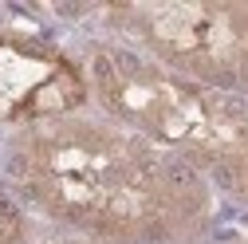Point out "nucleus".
Masks as SVG:
<instances>
[{
    "label": "nucleus",
    "mask_w": 248,
    "mask_h": 244,
    "mask_svg": "<svg viewBox=\"0 0 248 244\" xmlns=\"http://www.w3.org/2000/svg\"><path fill=\"white\" fill-rule=\"evenodd\" d=\"M20 158L28 193L44 209L91 229L158 236L193 213V189L181 169L114 130H40Z\"/></svg>",
    "instance_id": "obj_1"
},
{
    "label": "nucleus",
    "mask_w": 248,
    "mask_h": 244,
    "mask_svg": "<svg viewBox=\"0 0 248 244\" xmlns=\"http://www.w3.org/2000/svg\"><path fill=\"white\" fill-rule=\"evenodd\" d=\"M95 83L114 114L138 130L158 134L221 173L248 181V110L213 91L177 83L158 67L126 55H99Z\"/></svg>",
    "instance_id": "obj_2"
},
{
    "label": "nucleus",
    "mask_w": 248,
    "mask_h": 244,
    "mask_svg": "<svg viewBox=\"0 0 248 244\" xmlns=\"http://www.w3.org/2000/svg\"><path fill=\"white\" fill-rule=\"evenodd\" d=\"M142 36L177 67L248 87V8H134Z\"/></svg>",
    "instance_id": "obj_3"
}]
</instances>
